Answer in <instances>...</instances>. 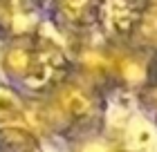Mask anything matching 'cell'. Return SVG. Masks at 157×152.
Returning <instances> with one entry per match:
<instances>
[{
    "label": "cell",
    "mask_w": 157,
    "mask_h": 152,
    "mask_svg": "<svg viewBox=\"0 0 157 152\" xmlns=\"http://www.w3.org/2000/svg\"><path fill=\"white\" fill-rule=\"evenodd\" d=\"M70 58L59 43L34 32L11 34L0 52V72L7 85L23 96L43 98L70 76Z\"/></svg>",
    "instance_id": "obj_1"
},
{
    "label": "cell",
    "mask_w": 157,
    "mask_h": 152,
    "mask_svg": "<svg viewBox=\"0 0 157 152\" xmlns=\"http://www.w3.org/2000/svg\"><path fill=\"white\" fill-rule=\"evenodd\" d=\"M97 94L72 81H63L52 92V103L43 110V123L47 128H81L97 119Z\"/></svg>",
    "instance_id": "obj_2"
},
{
    "label": "cell",
    "mask_w": 157,
    "mask_h": 152,
    "mask_svg": "<svg viewBox=\"0 0 157 152\" xmlns=\"http://www.w3.org/2000/svg\"><path fill=\"white\" fill-rule=\"evenodd\" d=\"M148 2L146 0H103L101 20L119 36H130L139 27Z\"/></svg>",
    "instance_id": "obj_3"
},
{
    "label": "cell",
    "mask_w": 157,
    "mask_h": 152,
    "mask_svg": "<svg viewBox=\"0 0 157 152\" xmlns=\"http://www.w3.org/2000/svg\"><path fill=\"white\" fill-rule=\"evenodd\" d=\"M54 9L61 23L74 29H90L101 23L103 0H54Z\"/></svg>",
    "instance_id": "obj_4"
},
{
    "label": "cell",
    "mask_w": 157,
    "mask_h": 152,
    "mask_svg": "<svg viewBox=\"0 0 157 152\" xmlns=\"http://www.w3.org/2000/svg\"><path fill=\"white\" fill-rule=\"evenodd\" d=\"M0 152H43V146L23 123H0Z\"/></svg>",
    "instance_id": "obj_5"
},
{
    "label": "cell",
    "mask_w": 157,
    "mask_h": 152,
    "mask_svg": "<svg viewBox=\"0 0 157 152\" xmlns=\"http://www.w3.org/2000/svg\"><path fill=\"white\" fill-rule=\"evenodd\" d=\"M141 32H144V36L148 40H153L157 43V2L151 5V7H146V11H144V18H141Z\"/></svg>",
    "instance_id": "obj_6"
},
{
    "label": "cell",
    "mask_w": 157,
    "mask_h": 152,
    "mask_svg": "<svg viewBox=\"0 0 157 152\" xmlns=\"http://www.w3.org/2000/svg\"><path fill=\"white\" fill-rule=\"evenodd\" d=\"M119 69H121V74H124L128 81H139L141 76H144V69H141V65H137L135 61H121L119 63Z\"/></svg>",
    "instance_id": "obj_7"
},
{
    "label": "cell",
    "mask_w": 157,
    "mask_h": 152,
    "mask_svg": "<svg viewBox=\"0 0 157 152\" xmlns=\"http://www.w3.org/2000/svg\"><path fill=\"white\" fill-rule=\"evenodd\" d=\"M78 152H108V150H105L103 143H94V141H92V143L81 146V150H78Z\"/></svg>",
    "instance_id": "obj_8"
}]
</instances>
